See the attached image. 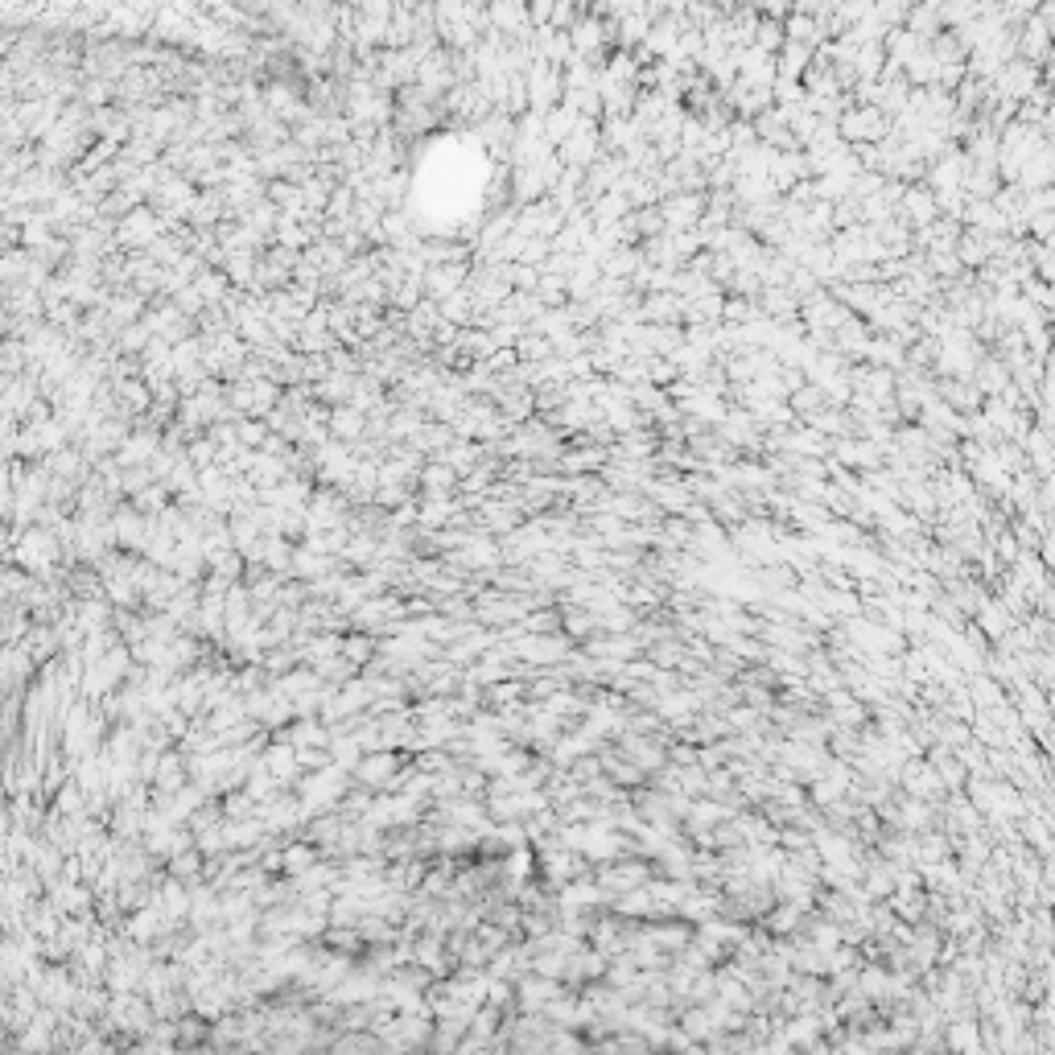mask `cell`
<instances>
[{
  "mask_svg": "<svg viewBox=\"0 0 1055 1055\" xmlns=\"http://www.w3.org/2000/svg\"><path fill=\"white\" fill-rule=\"evenodd\" d=\"M994 87H998V95H1006V99H1023V95H1031L1035 87H1039V71L1035 66L1027 62V58H1010L1002 71L994 75Z\"/></svg>",
  "mask_w": 1055,
  "mask_h": 1055,
  "instance_id": "1",
  "label": "cell"
},
{
  "mask_svg": "<svg viewBox=\"0 0 1055 1055\" xmlns=\"http://www.w3.org/2000/svg\"><path fill=\"white\" fill-rule=\"evenodd\" d=\"M1051 42H1055V33L1031 13L1027 21H1023V33H1018V54H1023L1027 62H1035V58H1047L1051 54Z\"/></svg>",
  "mask_w": 1055,
  "mask_h": 1055,
  "instance_id": "2",
  "label": "cell"
},
{
  "mask_svg": "<svg viewBox=\"0 0 1055 1055\" xmlns=\"http://www.w3.org/2000/svg\"><path fill=\"white\" fill-rule=\"evenodd\" d=\"M882 132H887V120H882V112L874 104L845 116V136H854V141H878Z\"/></svg>",
  "mask_w": 1055,
  "mask_h": 1055,
  "instance_id": "3",
  "label": "cell"
},
{
  "mask_svg": "<svg viewBox=\"0 0 1055 1055\" xmlns=\"http://www.w3.org/2000/svg\"><path fill=\"white\" fill-rule=\"evenodd\" d=\"M911 33H920L924 42H932V38H940V33L948 29L944 25V17H940V5H924V0H915L911 5V13H907V21H903Z\"/></svg>",
  "mask_w": 1055,
  "mask_h": 1055,
  "instance_id": "4",
  "label": "cell"
},
{
  "mask_svg": "<svg viewBox=\"0 0 1055 1055\" xmlns=\"http://www.w3.org/2000/svg\"><path fill=\"white\" fill-rule=\"evenodd\" d=\"M784 29H788V42H804V46H816L829 33L825 21H816V17L800 13V9H792V17L784 21Z\"/></svg>",
  "mask_w": 1055,
  "mask_h": 1055,
  "instance_id": "5",
  "label": "cell"
},
{
  "mask_svg": "<svg viewBox=\"0 0 1055 1055\" xmlns=\"http://www.w3.org/2000/svg\"><path fill=\"white\" fill-rule=\"evenodd\" d=\"M553 13H557V0H528V21H532L536 29L553 25Z\"/></svg>",
  "mask_w": 1055,
  "mask_h": 1055,
  "instance_id": "6",
  "label": "cell"
},
{
  "mask_svg": "<svg viewBox=\"0 0 1055 1055\" xmlns=\"http://www.w3.org/2000/svg\"><path fill=\"white\" fill-rule=\"evenodd\" d=\"M417 5H421V0H417Z\"/></svg>",
  "mask_w": 1055,
  "mask_h": 1055,
  "instance_id": "7",
  "label": "cell"
}]
</instances>
